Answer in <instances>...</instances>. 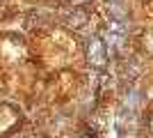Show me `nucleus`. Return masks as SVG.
I'll use <instances>...</instances> for the list:
<instances>
[{
	"mask_svg": "<svg viewBox=\"0 0 153 138\" xmlns=\"http://www.w3.org/2000/svg\"><path fill=\"white\" fill-rule=\"evenodd\" d=\"M105 2H108V5H114V2H121V0H105Z\"/></svg>",
	"mask_w": 153,
	"mask_h": 138,
	"instance_id": "f257e3e1",
	"label": "nucleus"
}]
</instances>
